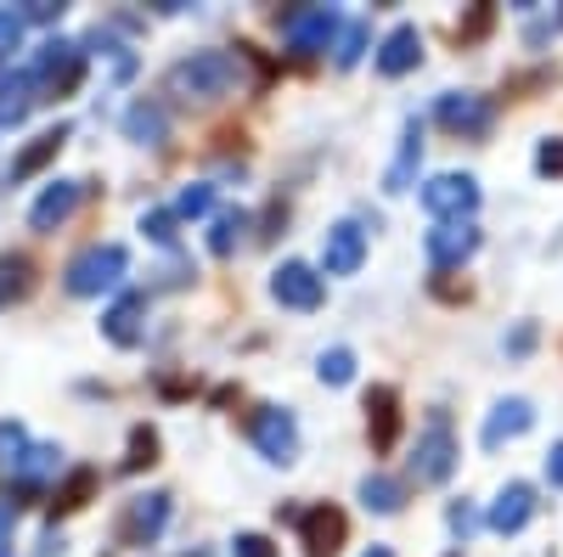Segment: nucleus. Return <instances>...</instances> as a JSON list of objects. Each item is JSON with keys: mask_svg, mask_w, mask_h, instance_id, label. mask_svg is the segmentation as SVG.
Here are the masks:
<instances>
[{"mask_svg": "<svg viewBox=\"0 0 563 557\" xmlns=\"http://www.w3.org/2000/svg\"><path fill=\"white\" fill-rule=\"evenodd\" d=\"M238 79H243V52L238 57L231 52H192L186 63L169 68V90L186 102H220L238 90Z\"/></svg>", "mask_w": 563, "mask_h": 557, "instance_id": "f257e3e1", "label": "nucleus"}, {"mask_svg": "<svg viewBox=\"0 0 563 557\" xmlns=\"http://www.w3.org/2000/svg\"><path fill=\"white\" fill-rule=\"evenodd\" d=\"M124 270H130V254L119 248V243H97V248H85V254H74V265H68V293L74 299H97V293H113L119 282H124Z\"/></svg>", "mask_w": 563, "mask_h": 557, "instance_id": "f03ea898", "label": "nucleus"}, {"mask_svg": "<svg viewBox=\"0 0 563 557\" xmlns=\"http://www.w3.org/2000/svg\"><path fill=\"white\" fill-rule=\"evenodd\" d=\"M79 79H85V45H74V40H45V45H40V63H34V90H40V102L74 97Z\"/></svg>", "mask_w": 563, "mask_h": 557, "instance_id": "7ed1b4c3", "label": "nucleus"}, {"mask_svg": "<svg viewBox=\"0 0 563 557\" xmlns=\"http://www.w3.org/2000/svg\"><path fill=\"white\" fill-rule=\"evenodd\" d=\"M456 474V434H451V416L434 411L429 428L417 434V450H411V479L417 484H445Z\"/></svg>", "mask_w": 563, "mask_h": 557, "instance_id": "20e7f679", "label": "nucleus"}, {"mask_svg": "<svg viewBox=\"0 0 563 557\" xmlns=\"http://www.w3.org/2000/svg\"><path fill=\"white\" fill-rule=\"evenodd\" d=\"M249 439L265 461H276V468H288V461H299V423L288 405H260L254 423H249Z\"/></svg>", "mask_w": 563, "mask_h": 557, "instance_id": "39448f33", "label": "nucleus"}, {"mask_svg": "<svg viewBox=\"0 0 563 557\" xmlns=\"http://www.w3.org/2000/svg\"><path fill=\"white\" fill-rule=\"evenodd\" d=\"M276 23H282V40H288L299 57L333 52V34L344 29V18L333 7H294V12H282Z\"/></svg>", "mask_w": 563, "mask_h": 557, "instance_id": "423d86ee", "label": "nucleus"}, {"mask_svg": "<svg viewBox=\"0 0 563 557\" xmlns=\"http://www.w3.org/2000/svg\"><path fill=\"white\" fill-rule=\"evenodd\" d=\"M422 209H429L440 225H445V220H474V209H479V180H474V175H434L429 186H422Z\"/></svg>", "mask_w": 563, "mask_h": 557, "instance_id": "0eeeda50", "label": "nucleus"}, {"mask_svg": "<svg viewBox=\"0 0 563 557\" xmlns=\"http://www.w3.org/2000/svg\"><path fill=\"white\" fill-rule=\"evenodd\" d=\"M434 119L451 135H462V142H485L490 124H496V108H490V97H474V90H451V97H440Z\"/></svg>", "mask_w": 563, "mask_h": 557, "instance_id": "6e6552de", "label": "nucleus"}, {"mask_svg": "<svg viewBox=\"0 0 563 557\" xmlns=\"http://www.w3.org/2000/svg\"><path fill=\"white\" fill-rule=\"evenodd\" d=\"M344 535H350V519L339 513L333 501L310 506V513H299V546L305 557H339L344 552Z\"/></svg>", "mask_w": 563, "mask_h": 557, "instance_id": "1a4fd4ad", "label": "nucleus"}, {"mask_svg": "<svg viewBox=\"0 0 563 557\" xmlns=\"http://www.w3.org/2000/svg\"><path fill=\"white\" fill-rule=\"evenodd\" d=\"M321 293H327V288H321V270L305 265V259H288V265L271 270V299H276L282 310H316Z\"/></svg>", "mask_w": 563, "mask_h": 557, "instance_id": "9d476101", "label": "nucleus"}, {"mask_svg": "<svg viewBox=\"0 0 563 557\" xmlns=\"http://www.w3.org/2000/svg\"><path fill=\"white\" fill-rule=\"evenodd\" d=\"M169 524V495L153 490V495H135L119 519V546H153Z\"/></svg>", "mask_w": 563, "mask_h": 557, "instance_id": "9b49d317", "label": "nucleus"}, {"mask_svg": "<svg viewBox=\"0 0 563 557\" xmlns=\"http://www.w3.org/2000/svg\"><path fill=\"white\" fill-rule=\"evenodd\" d=\"M474 248H479L474 220H445V225L429 231V243H422V254H429L434 270H456V265H467V259H474Z\"/></svg>", "mask_w": 563, "mask_h": 557, "instance_id": "f8f14e48", "label": "nucleus"}, {"mask_svg": "<svg viewBox=\"0 0 563 557\" xmlns=\"http://www.w3.org/2000/svg\"><path fill=\"white\" fill-rule=\"evenodd\" d=\"M530 423H536V405H530L525 394H507V400H496V405H490L485 428H479V445H485V450H501L507 439L530 434Z\"/></svg>", "mask_w": 563, "mask_h": 557, "instance_id": "ddd939ff", "label": "nucleus"}, {"mask_svg": "<svg viewBox=\"0 0 563 557\" xmlns=\"http://www.w3.org/2000/svg\"><path fill=\"white\" fill-rule=\"evenodd\" d=\"M361 259H366V225L339 220L333 231H327V243H321V270L327 276H355Z\"/></svg>", "mask_w": 563, "mask_h": 557, "instance_id": "4468645a", "label": "nucleus"}, {"mask_svg": "<svg viewBox=\"0 0 563 557\" xmlns=\"http://www.w3.org/2000/svg\"><path fill=\"white\" fill-rule=\"evenodd\" d=\"M366 434H372V450H395V439H400V389H389V383H372L366 389Z\"/></svg>", "mask_w": 563, "mask_h": 557, "instance_id": "2eb2a0df", "label": "nucleus"}, {"mask_svg": "<svg viewBox=\"0 0 563 557\" xmlns=\"http://www.w3.org/2000/svg\"><path fill=\"white\" fill-rule=\"evenodd\" d=\"M79 198H85V180H52V186H45V192L34 198L29 225H34V231H57V225L79 209Z\"/></svg>", "mask_w": 563, "mask_h": 557, "instance_id": "dca6fc26", "label": "nucleus"}, {"mask_svg": "<svg viewBox=\"0 0 563 557\" xmlns=\"http://www.w3.org/2000/svg\"><path fill=\"white\" fill-rule=\"evenodd\" d=\"M530 519H536V490L530 484H501V495L490 501V513H485V524L496 535H519Z\"/></svg>", "mask_w": 563, "mask_h": 557, "instance_id": "f3484780", "label": "nucleus"}, {"mask_svg": "<svg viewBox=\"0 0 563 557\" xmlns=\"http://www.w3.org/2000/svg\"><path fill=\"white\" fill-rule=\"evenodd\" d=\"M102 333H108V344L135 349L141 333H147V293H124V299L102 315Z\"/></svg>", "mask_w": 563, "mask_h": 557, "instance_id": "a211bd4d", "label": "nucleus"}, {"mask_svg": "<svg viewBox=\"0 0 563 557\" xmlns=\"http://www.w3.org/2000/svg\"><path fill=\"white\" fill-rule=\"evenodd\" d=\"M417 63H422V34H417V23H395V29L384 34V45H378V74L400 79V74H411Z\"/></svg>", "mask_w": 563, "mask_h": 557, "instance_id": "6ab92c4d", "label": "nucleus"}, {"mask_svg": "<svg viewBox=\"0 0 563 557\" xmlns=\"http://www.w3.org/2000/svg\"><path fill=\"white\" fill-rule=\"evenodd\" d=\"M68 147V124H57V130H45V135H34V142L12 158V169H7V186H23L29 175H40L45 164H52L57 153Z\"/></svg>", "mask_w": 563, "mask_h": 557, "instance_id": "aec40b11", "label": "nucleus"}, {"mask_svg": "<svg viewBox=\"0 0 563 557\" xmlns=\"http://www.w3.org/2000/svg\"><path fill=\"white\" fill-rule=\"evenodd\" d=\"M34 102H40V90H34V68H12V74H0V130H7V124H23Z\"/></svg>", "mask_w": 563, "mask_h": 557, "instance_id": "412c9836", "label": "nucleus"}, {"mask_svg": "<svg viewBox=\"0 0 563 557\" xmlns=\"http://www.w3.org/2000/svg\"><path fill=\"white\" fill-rule=\"evenodd\" d=\"M97 490H102V474H97V468H74V474L52 490V513H57V519L79 513V506H85L90 495H97Z\"/></svg>", "mask_w": 563, "mask_h": 557, "instance_id": "4be33fe9", "label": "nucleus"}, {"mask_svg": "<svg viewBox=\"0 0 563 557\" xmlns=\"http://www.w3.org/2000/svg\"><path fill=\"white\" fill-rule=\"evenodd\" d=\"M361 506H366V513H378V519H389V513L406 506V484L389 479V474H366L361 479Z\"/></svg>", "mask_w": 563, "mask_h": 557, "instance_id": "5701e85b", "label": "nucleus"}, {"mask_svg": "<svg viewBox=\"0 0 563 557\" xmlns=\"http://www.w3.org/2000/svg\"><path fill=\"white\" fill-rule=\"evenodd\" d=\"M417 158H422V119L411 113V119H406V135H400V158H395V169L384 175V192H406Z\"/></svg>", "mask_w": 563, "mask_h": 557, "instance_id": "b1692460", "label": "nucleus"}, {"mask_svg": "<svg viewBox=\"0 0 563 557\" xmlns=\"http://www.w3.org/2000/svg\"><path fill=\"white\" fill-rule=\"evenodd\" d=\"M57 456H63L57 445H29V450H23V461L12 468V474H18V479H12V490H18V495H34V490L45 484V474L57 468Z\"/></svg>", "mask_w": 563, "mask_h": 557, "instance_id": "393cba45", "label": "nucleus"}, {"mask_svg": "<svg viewBox=\"0 0 563 557\" xmlns=\"http://www.w3.org/2000/svg\"><path fill=\"white\" fill-rule=\"evenodd\" d=\"M124 135H130V142H141V147H158L164 135H169L164 108H158V102H135V108L124 113Z\"/></svg>", "mask_w": 563, "mask_h": 557, "instance_id": "a878e982", "label": "nucleus"}, {"mask_svg": "<svg viewBox=\"0 0 563 557\" xmlns=\"http://www.w3.org/2000/svg\"><path fill=\"white\" fill-rule=\"evenodd\" d=\"M29 288H34V265H29V254H0V310L18 304Z\"/></svg>", "mask_w": 563, "mask_h": 557, "instance_id": "bb28decb", "label": "nucleus"}, {"mask_svg": "<svg viewBox=\"0 0 563 557\" xmlns=\"http://www.w3.org/2000/svg\"><path fill=\"white\" fill-rule=\"evenodd\" d=\"M243 231H249V214H243V209H225V214H214L209 254H214V259H231V254H238V243H243Z\"/></svg>", "mask_w": 563, "mask_h": 557, "instance_id": "cd10ccee", "label": "nucleus"}, {"mask_svg": "<svg viewBox=\"0 0 563 557\" xmlns=\"http://www.w3.org/2000/svg\"><path fill=\"white\" fill-rule=\"evenodd\" d=\"M366 40H372V29H366L361 18H350V23L339 29V40H333V63H339V68H355L361 52H366Z\"/></svg>", "mask_w": 563, "mask_h": 557, "instance_id": "c85d7f7f", "label": "nucleus"}, {"mask_svg": "<svg viewBox=\"0 0 563 557\" xmlns=\"http://www.w3.org/2000/svg\"><path fill=\"white\" fill-rule=\"evenodd\" d=\"M316 378H321V383H333V389H344V383L355 378V355H350L344 344H339V349H327V355L316 360Z\"/></svg>", "mask_w": 563, "mask_h": 557, "instance_id": "c756f323", "label": "nucleus"}, {"mask_svg": "<svg viewBox=\"0 0 563 557\" xmlns=\"http://www.w3.org/2000/svg\"><path fill=\"white\" fill-rule=\"evenodd\" d=\"M153 461H158V428L141 423V428H130V456H124V468L141 474V468H153Z\"/></svg>", "mask_w": 563, "mask_h": 557, "instance_id": "7c9ffc66", "label": "nucleus"}, {"mask_svg": "<svg viewBox=\"0 0 563 557\" xmlns=\"http://www.w3.org/2000/svg\"><path fill=\"white\" fill-rule=\"evenodd\" d=\"M536 175L563 180V135H547V142L536 147Z\"/></svg>", "mask_w": 563, "mask_h": 557, "instance_id": "2f4dec72", "label": "nucleus"}, {"mask_svg": "<svg viewBox=\"0 0 563 557\" xmlns=\"http://www.w3.org/2000/svg\"><path fill=\"white\" fill-rule=\"evenodd\" d=\"M490 23H496V7H474V12H467V23H456V45L485 40V34H490Z\"/></svg>", "mask_w": 563, "mask_h": 557, "instance_id": "473e14b6", "label": "nucleus"}, {"mask_svg": "<svg viewBox=\"0 0 563 557\" xmlns=\"http://www.w3.org/2000/svg\"><path fill=\"white\" fill-rule=\"evenodd\" d=\"M23 45V12H12V7H0V63H7L12 52Z\"/></svg>", "mask_w": 563, "mask_h": 557, "instance_id": "72a5a7b5", "label": "nucleus"}, {"mask_svg": "<svg viewBox=\"0 0 563 557\" xmlns=\"http://www.w3.org/2000/svg\"><path fill=\"white\" fill-rule=\"evenodd\" d=\"M209 203H214V186H186L180 192V203H175V214H186V220H198V214H209Z\"/></svg>", "mask_w": 563, "mask_h": 557, "instance_id": "f704fd0d", "label": "nucleus"}, {"mask_svg": "<svg viewBox=\"0 0 563 557\" xmlns=\"http://www.w3.org/2000/svg\"><path fill=\"white\" fill-rule=\"evenodd\" d=\"M141 231H147V237L153 243H175V214H164V209H147V214H141Z\"/></svg>", "mask_w": 563, "mask_h": 557, "instance_id": "c9c22d12", "label": "nucleus"}, {"mask_svg": "<svg viewBox=\"0 0 563 557\" xmlns=\"http://www.w3.org/2000/svg\"><path fill=\"white\" fill-rule=\"evenodd\" d=\"M445 524H451V535H474L479 530V513H474V506H467V501H451V513H445Z\"/></svg>", "mask_w": 563, "mask_h": 557, "instance_id": "e433bc0d", "label": "nucleus"}, {"mask_svg": "<svg viewBox=\"0 0 563 557\" xmlns=\"http://www.w3.org/2000/svg\"><path fill=\"white\" fill-rule=\"evenodd\" d=\"M231 557H276V546L265 535H238L231 541Z\"/></svg>", "mask_w": 563, "mask_h": 557, "instance_id": "4c0bfd02", "label": "nucleus"}, {"mask_svg": "<svg viewBox=\"0 0 563 557\" xmlns=\"http://www.w3.org/2000/svg\"><path fill=\"white\" fill-rule=\"evenodd\" d=\"M57 18H63L57 0H29V7H23V23H57Z\"/></svg>", "mask_w": 563, "mask_h": 557, "instance_id": "58836bf2", "label": "nucleus"}, {"mask_svg": "<svg viewBox=\"0 0 563 557\" xmlns=\"http://www.w3.org/2000/svg\"><path fill=\"white\" fill-rule=\"evenodd\" d=\"M434 293H440L445 304H462L474 288H467V282H451V270H440V276H434Z\"/></svg>", "mask_w": 563, "mask_h": 557, "instance_id": "ea45409f", "label": "nucleus"}, {"mask_svg": "<svg viewBox=\"0 0 563 557\" xmlns=\"http://www.w3.org/2000/svg\"><path fill=\"white\" fill-rule=\"evenodd\" d=\"M530 344H536V327H530V321H525V327H519V333L507 338V355H530Z\"/></svg>", "mask_w": 563, "mask_h": 557, "instance_id": "a19ab883", "label": "nucleus"}, {"mask_svg": "<svg viewBox=\"0 0 563 557\" xmlns=\"http://www.w3.org/2000/svg\"><path fill=\"white\" fill-rule=\"evenodd\" d=\"M547 479H552V484L563 490V439H558V445L547 450Z\"/></svg>", "mask_w": 563, "mask_h": 557, "instance_id": "79ce46f5", "label": "nucleus"}, {"mask_svg": "<svg viewBox=\"0 0 563 557\" xmlns=\"http://www.w3.org/2000/svg\"><path fill=\"white\" fill-rule=\"evenodd\" d=\"M0 557H12V506H0Z\"/></svg>", "mask_w": 563, "mask_h": 557, "instance_id": "37998d69", "label": "nucleus"}, {"mask_svg": "<svg viewBox=\"0 0 563 557\" xmlns=\"http://www.w3.org/2000/svg\"><path fill=\"white\" fill-rule=\"evenodd\" d=\"M366 557H395V552H389V546H372V552H366Z\"/></svg>", "mask_w": 563, "mask_h": 557, "instance_id": "c03bdc74", "label": "nucleus"}, {"mask_svg": "<svg viewBox=\"0 0 563 557\" xmlns=\"http://www.w3.org/2000/svg\"><path fill=\"white\" fill-rule=\"evenodd\" d=\"M558 23H563V18H558Z\"/></svg>", "mask_w": 563, "mask_h": 557, "instance_id": "a18cd8bd", "label": "nucleus"}]
</instances>
